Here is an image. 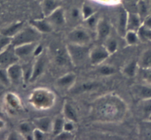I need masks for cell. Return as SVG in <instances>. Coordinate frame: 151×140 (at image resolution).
I'll return each instance as SVG.
<instances>
[{"mask_svg":"<svg viewBox=\"0 0 151 140\" xmlns=\"http://www.w3.org/2000/svg\"><path fill=\"white\" fill-rule=\"evenodd\" d=\"M141 27V17L139 15L128 13V23H127V31H136Z\"/></svg>","mask_w":151,"mask_h":140,"instance_id":"9a60e30c","label":"cell"},{"mask_svg":"<svg viewBox=\"0 0 151 140\" xmlns=\"http://www.w3.org/2000/svg\"><path fill=\"white\" fill-rule=\"evenodd\" d=\"M145 26L149 29H151V16L146 18L145 21Z\"/></svg>","mask_w":151,"mask_h":140,"instance_id":"b9f144b4","label":"cell"},{"mask_svg":"<svg viewBox=\"0 0 151 140\" xmlns=\"http://www.w3.org/2000/svg\"><path fill=\"white\" fill-rule=\"evenodd\" d=\"M141 134L144 139H151V120H146L141 126Z\"/></svg>","mask_w":151,"mask_h":140,"instance_id":"603a6c76","label":"cell"},{"mask_svg":"<svg viewBox=\"0 0 151 140\" xmlns=\"http://www.w3.org/2000/svg\"><path fill=\"white\" fill-rule=\"evenodd\" d=\"M35 43H32L23 44V45H18L15 47V52L19 59H25L29 57L32 54H34L35 48H36Z\"/></svg>","mask_w":151,"mask_h":140,"instance_id":"30bf717a","label":"cell"},{"mask_svg":"<svg viewBox=\"0 0 151 140\" xmlns=\"http://www.w3.org/2000/svg\"><path fill=\"white\" fill-rule=\"evenodd\" d=\"M75 74L73 73H68V74L64 75V76H61L58 79V85L60 87H68L70 85H72L75 80Z\"/></svg>","mask_w":151,"mask_h":140,"instance_id":"7402d4cb","label":"cell"},{"mask_svg":"<svg viewBox=\"0 0 151 140\" xmlns=\"http://www.w3.org/2000/svg\"><path fill=\"white\" fill-rule=\"evenodd\" d=\"M4 121H3V120H1V119H0V129H1V128L4 127Z\"/></svg>","mask_w":151,"mask_h":140,"instance_id":"7bdbcfd3","label":"cell"},{"mask_svg":"<svg viewBox=\"0 0 151 140\" xmlns=\"http://www.w3.org/2000/svg\"><path fill=\"white\" fill-rule=\"evenodd\" d=\"M138 63H136L135 61H132L128 65H126L124 68L123 72L125 74H126L128 76H134L137 72V67Z\"/></svg>","mask_w":151,"mask_h":140,"instance_id":"4316f807","label":"cell"},{"mask_svg":"<svg viewBox=\"0 0 151 140\" xmlns=\"http://www.w3.org/2000/svg\"><path fill=\"white\" fill-rule=\"evenodd\" d=\"M141 78L145 83L151 85V68H141Z\"/></svg>","mask_w":151,"mask_h":140,"instance_id":"f1b7e54d","label":"cell"},{"mask_svg":"<svg viewBox=\"0 0 151 140\" xmlns=\"http://www.w3.org/2000/svg\"><path fill=\"white\" fill-rule=\"evenodd\" d=\"M125 104L119 97L106 95L96 102L94 107V117L106 121H117L125 114Z\"/></svg>","mask_w":151,"mask_h":140,"instance_id":"6da1fadb","label":"cell"},{"mask_svg":"<svg viewBox=\"0 0 151 140\" xmlns=\"http://www.w3.org/2000/svg\"><path fill=\"white\" fill-rule=\"evenodd\" d=\"M73 122L69 121V123H66L64 124V128H63V130L66 131H72L74 129V126H73Z\"/></svg>","mask_w":151,"mask_h":140,"instance_id":"60d3db41","label":"cell"},{"mask_svg":"<svg viewBox=\"0 0 151 140\" xmlns=\"http://www.w3.org/2000/svg\"><path fill=\"white\" fill-rule=\"evenodd\" d=\"M106 49L109 52V54H113L117 49V42L114 39H110L106 42V44L105 45Z\"/></svg>","mask_w":151,"mask_h":140,"instance_id":"f546056e","label":"cell"},{"mask_svg":"<svg viewBox=\"0 0 151 140\" xmlns=\"http://www.w3.org/2000/svg\"><path fill=\"white\" fill-rule=\"evenodd\" d=\"M96 85V84H92V83H88V84H83V85H81V87L77 89L76 91H86V90H91L93 87H94Z\"/></svg>","mask_w":151,"mask_h":140,"instance_id":"74e56055","label":"cell"},{"mask_svg":"<svg viewBox=\"0 0 151 140\" xmlns=\"http://www.w3.org/2000/svg\"><path fill=\"white\" fill-rule=\"evenodd\" d=\"M134 96L141 100L151 98V85H136L133 88Z\"/></svg>","mask_w":151,"mask_h":140,"instance_id":"7c38bea8","label":"cell"},{"mask_svg":"<svg viewBox=\"0 0 151 140\" xmlns=\"http://www.w3.org/2000/svg\"><path fill=\"white\" fill-rule=\"evenodd\" d=\"M31 26L39 31L41 33H49L53 29V26L47 19L43 20H33L31 21Z\"/></svg>","mask_w":151,"mask_h":140,"instance_id":"4fadbf2b","label":"cell"},{"mask_svg":"<svg viewBox=\"0 0 151 140\" xmlns=\"http://www.w3.org/2000/svg\"><path fill=\"white\" fill-rule=\"evenodd\" d=\"M47 17V20L52 26H62V25L64 24L65 21H66L64 11L60 7L56 8L54 11L52 12Z\"/></svg>","mask_w":151,"mask_h":140,"instance_id":"9c48e42d","label":"cell"},{"mask_svg":"<svg viewBox=\"0 0 151 140\" xmlns=\"http://www.w3.org/2000/svg\"><path fill=\"white\" fill-rule=\"evenodd\" d=\"M66 51L69 60L76 66L83 64L87 59H89L90 50L87 45H77L69 43L66 46Z\"/></svg>","mask_w":151,"mask_h":140,"instance_id":"3957f363","label":"cell"},{"mask_svg":"<svg viewBox=\"0 0 151 140\" xmlns=\"http://www.w3.org/2000/svg\"><path fill=\"white\" fill-rule=\"evenodd\" d=\"M46 66V59L45 55L44 54H41L38 56V59L34 63L33 66H32V75L30 77V82H33V81L36 80L44 71Z\"/></svg>","mask_w":151,"mask_h":140,"instance_id":"ba28073f","label":"cell"},{"mask_svg":"<svg viewBox=\"0 0 151 140\" xmlns=\"http://www.w3.org/2000/svg\"><path fill=\"white\" fill-rule=\"evenodd\" d=\"M139 32L140 36L142 37L143 38L146 40H151V29L145 27V26H142L139 28Z\"/></svg>","mask_w":151,"mask_h":140,"instance_id":"836d02e7","label":"cell"},{"mask_svg":"<svg viewBox=\"0 0 151 140\" xmlns=\"http://www.w3.org/2000/svg\"><path fill=\"white\" fill-rule=\"evenodd\" d=\"M72 135L71 134L70 132L63 130L61 133H60L59 134H58L57 136H55V139H69L72 138Z\"/></svg>","mask_w":151,"mask_h":140,"instance_id":"8d00e7d4","label":"cell"},{"mask_svg":"<svg viewBox=\"0 0 151 140\" xmlns=\"http://www.w3.org/2000/svg\"><path fill=\"white\" fill-rule=\"evenodd\" d=\"M33 136L35 139H42L43 136H44V132L37 129H35V131H34Z\"/></svg>","mask_w":151,"mask_h":140,"instance_id":"f35d334b","label":"cell"},{"mask_svg":"<svg viewBox=\"0 0 151 140\" xmlns=\"http://www.w3.org/2000/svg\"><path fill=\"white\" fill-rule=\"evenodd\" d=\"M63 113L64 115L69 121L72 122H77L78 121V117L75 110L74 109L73 107L69 104L66 103L63 107Z\"/></svg>","mask_w":151,"mask_h":140,"instance_id":"ffe728a7","label":"cell"},{"mask_svg":"<svg viewBox=\"0 0 151 140\" xmlns=\"http://www.w3.org/2000/svg\"><path fill=\"white\" fill-rule=\"evenodd\" d=\"M94 11L90 6L84 5L82 9V17L84 20H86L88 18L92 16L94 14Z\"/></svg>","mask_w":151,"mask_h":140,"instance_id":"d6a6232c","label":"cell"},{"mask_svg":"<svg viewBox=\"0 0 151 140\" xmlns=\"http://www.w3.org/2000/svg\"><path fill=\"white\" fill-rule=\"evenodd\" d=\"M41 37V32L31 26L30 27L21 29L17 34H16L11 38V44L14 46H18L23 44L36 43Z\"/></svg>","mask_w":151,"mask_h":140,"instance_id":"7a4b0ae2","label":"cell"},{"mask_svg":"<svg viewBox=\"0 0 151 140\" xmlns=\"http://www.w3.org/2000/svg\"><path fill=\"white\" fill-rule=\"evenodd\" d=\"M22 26H23V22H19L13 24L12 26H9L7 29H4L1 32L3 36L8 37V38H13L16 34H17L19 31L22 29Z\"/></svg>","mask_w":151,"mask_h":140,"instance_id":"d6986e66","label":"cell"},{"mask_svg":"<svg viewBox=\"0 0 151 140\" xmlns=\"http://www.w3.org/2000/svg\"><path fill=\"white\" fill-rule=\"evenodd\" d=\"M58 7V4L56 0H44L43 10L45 16H49L52 11Z\"/></svg>","mask_w":151,"mask_h":140,"instance_id":"44dd1931","label":"cell"},{"mask_svg":"<svg viewBox=\"0 0 151 140\" xmlns=\"http://www.w3.org/2000/svg\"><path fill=\"white\" fill-rule=\"evenodd\" d=\"M7 74L10 82L14 84H19L24 78L23 68L17 63L11 65L7 68Z\"/></svg>","mask_w":151,"mask_h":140,"instance_id":"52a82bcc","label":"cell"},{"mask_svg":"<svg viewBox=\"0 0 151 140\" xmlns=\"http://www.w3.org/2000/svg\"><path fill=\"white\" fill-rule=\"evenodd\" d=\"M99 72L105 76H109V75H112L115 73V69L112 66L106 65L100 66L99 68Z\"/></svg>","mask_w":151,"mask_h":140,"instance_id":"4dcf8cb0","label":"cell"},{"mask_svg":"<svg viewBox=\"0 0 151 140\" xmlns=\"http://www.w3.org/2000/svg\"><path fill=\"white\" fill-rule=\"evenodd\" d=\"M52 123L49 117H42L35 121V125L37 129L41 130L44 133L48 132L51 129H52Z\"/></svg>","mask_w":151,"mask_h":140,"instance_id":"ac0fdd59","label":"cell"},{"mask_svg":"<svg viewBox=\"0 0 151 140\" xmlns=\"http://www.w3.org/2000/svg\"><path fill=\"white\" fill-rule=\"evenodd\" d=\"M148 120H151V115H150V117H149V119H148Z\"/></svg>","mask_w":151,"mask_h":140,"instance_id":"f6af8a7d","label":"cell"},{"mask_svg":"<svg viewBox=\"0 0 151 140\" xmlns=\"http://www.w3.org/2000/svg\"><path fill=\"white\" fill-rule=\"evenodd\" d=\"M138 109L141 117L145 120H148L151 115V98L141 100Z\"/></svg>","mask_w":151,"mask_h":140,"instance_id":"5bb4252c","label":"cell"},{"mask_svg":"<svg viewBox=\"0 0 151 140\" xmlns=\"http://www.w3.org/2000/svg\"><path fill=\"white\" fill-rule=\"evenodd\" d=\"M138 65L140 68H151V48L145 50L142 54Z\"/></svg>","mask_w":151,"mask_h":140,"instance_id":"e0dca14e","label":"cell"},{"mask_svg":"<svg viewBox=\"0 0 151 140\" xmlns=\"http://www.w3.org/2000/svg\"><path fill=\"white\" fill-rule=\"evenodd\" d=\"M137 7H138V11L141 18L146 17L148 13V6H147L146 0H139L137 4Z\"/></svg>","mask_w":151,"mask_h":140,"instance_id":"484cf974","label":"cell"},{"mask_svg":"<svg viewBox=\"0 0 151 140\" xmlns=\"http://www.w3.org/2000/svg\"><path fill=\"white\" fill-rule=\"evenodd\" d=\"M6 101L7 104L13 109H17L19 107V100L14 94L8 93L6 96Z\"/></svg>","mask_w":151,"mask_h":140,"instance_id":"83f0119b","label":"cell"},{"mask_svg":"<svg viewBox=\"0 0 151 140\" xmlns=\"http://www.w3.org/2000/svg\"><path fill=\"white\" fill-rule=\"evenodd\" d=\"M64 120L62 118H57L55 120L52 126V132L55 136H57L60 133H61L63 131L64 128Z\"/></svg>","mask_w":151,"mask_h":140,"instance_id":"cb8c5ba5","label":"cell"},{"mask_svg":"<svg viewBox=\"0 0 151 140\" xmlns=\"http://www.w3.org/2000/svg\"><path fill=\"white\" fill-rule=\"evenodd\" d=\"M0 82L7 85L10 83L7 69H0Z\"/></svg>","mask_w":151,"mask_h":140,"instance_id":"e575fe53","label":"cell"},{"mask_svg":"<svg viewBox=\"0 0 151 140\" xmlns=\"http://www.w3.org/2000/svg\"><path fill=\"white\" fill-rule=\"evenodd\" d=\"M96 29H97V36H98L99 39L105 40L108 38L110 34L111 26L106 19H99L97 21V26H96Z\"/></svg>","mask_w":151,"mask_h":140,"instance_id":"8fae6325","label":"cell"},{"mask_svg":"<svg viewBox=\"0 0 151 140\" xmlns=\"http://www.w3.org/2000/svg\"><path fill=\"white\" fill-rule=\"evenodd\" d=\"M19 60L15 52L14 45L9 44L0 52V69H7L9 66L17 63Z\"/></svg>","mask_w":151,"mask_h":140,"instance_id":"5b68a950","label":"cell"},{"mask_svg":"<svg viewBox=\"0 0 151 140\" xmlns=\"http://www.w3.org/2000/svg\"><path fill=\"white\" fill-rule=\"evenodd\" d=\"M1 116H2V114H1V112H0V117H1Z\"/></svg>","mask_w":151,"mask_h":140,"instance_id":"ee69618b","label":"cell"},{"mask_svg":"<svg viewBox=\"0 0 151 140\" xmlns=\"http://www.w3.org/2000/svg\"><path fill=\"white\" fill-rule=\"evenodd\" d=\"M125 37V40H126V42L129 45H134V44L137 43V42L139 41V35H137L136 31H127Z\"/></svg>","mask_w":151,"mask_h":140,"instance_id":"d4e9b609","label":"cell"},{"mask_svg":"<svg viewBox=\"0 0 151 140\" xmlns=\"http://www.w3.org/2000/svg\"><path fill=\"white\" fill-rule=\"evenodd\" d=\"M20 129L24 134H29L30 132V127L27 123H22L20 126Z\"/></svg>","mask_w":151,"mask_h":140,"instance_id":"ab89813d","label":"cell"},{"mask_svg":"<svg viewBox=\"0 0 151 140\" xmlns=\"http://www.w3.org/2000/svg\"><path fill=\"white\" fill-rule=\"evenodd\" d=\"M55 62L58 65H64L66 63V54L62 51H58L55 56Z\"/></svg>","mask_w":151,"mask_h":140,"instance_id":"1f68e13d","label":"cell"},{"mask_svg":"<svg viewBox=\"0 0 151 140\" xmlns=\"http://www.w3.org/2000/svg\"><path fill=\"white\" fill-rule=\"evenodd\" d=\"M70 19L72 21H76L79 20V18H81V15L82 16V13L80 12V10L78 8H72L70 10Z\"/></svg>","mask_w":151,"mask_h":140,"instance_id":"d590c367","label":"cell"},{"mask_svg":"<svg viewBox=\"0 0 151 140\" xmlns=\"http://www.w3.org/2000/svg\"><path fill=\"white\" fill-rule=\"evenodd\" d=\"M128 15L127 12L124 9H122L119 12V24L118 30L121 35H125L127 32V23H128Z\"/></svg>","mask_w":151,"mask_h":140,"instance_id":"2e32d148","label":"cell"},{"mask_svg":"<svg viewBox=\"0 0 151 140\" xmlns=\"http://www.w3.org/2000/svg\"><path fill=\"white\" fill-rule=\"evenodd\" d=\"M110 54L105 45H97L90 50L89 60L92 65H100L109 57Z\"/></svg>","mask_w":151,"mask_h":140,"instance_id":"8992f818","label":"cell"},{"mask_svg":"<svg viewBox=\"0 0 151 140\" xmlns=\"http://www.w3.org/2000/svg\"><path fill=\"white\" fill-rule=\"evenodd\" d=\"M69 43L81 45H88L91 41V37L88 30L83 28H76L69 33L67 36Z\"/></svg>","mask_w":151,"mask_h":140,"instance_id":"277c9868","label":"cell"}]
</instances>
